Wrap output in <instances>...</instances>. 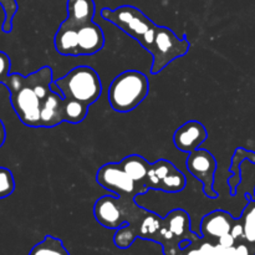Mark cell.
Returning a JSON list of instances; mask_svg holds the SVG:
<instances>
[{
  "mask_svg": "<svg viewBox=\"0 0 255 255\" xmlns=\"http://www.w3.org/2000/svg\"><path fill=\"white\" fill-rule=\"evenodd\" d=\"M101 16L138 41L144 50L151 51L158 25L154 24L141 10L132 5H122L114 10L104 7Z\"/></svg>",
  "mask_w": 255,
  "mask_h": 255,
  "instance_id": "cell-1",
  "label": "cell"
},
{
  "mask_svg": "<svg viewBox=\"0 0 255 255\" xmlns=\"http://www.w3.org/2000/svg\"><path fill=\"white\" fill-rule=\"evenodd\" d=\"M148 92V77L137 70H127L117 75L110 85V106L121 114L131 112L144 101Z\"/></svg>",
  "mask_w": 255,
  "mask_h": 255,
  "instance_id": "cell-2",
  "label": "cell"
},
{
  "mask_svg": "<svg viewBox=\"0 0 255 255\" xmlns=\"http://www.w3.org/2000/svg\"><path fill=\"white\" fill-rule=\"evenodd\" d=\"M148 211L137 206L134 199L104 196L95 202V219L107 229H119L128 223L139 232Z\"/></svg>",
  "mask_w": 255,
  "mask_h": 255,
  "instance_id": "cell-3",
  "label": "cell"
},
{
  "mask_svg": "<svg viewBox=\"0 0 255 255\" xmlns=\"http://www.w3.org/2000/svg\"><path fill=\"white\" fill-rule=\"evenodd\" d=\"M51 87H56L65 99H72L86 106L100 99L102 94V82L96 70L90 66H77L67 72L64 77L52 81Z\"/></svg>",
  "mask_w": 255,
  "mask_h": 255,
  "instance_id": "cell-4",
  "label": "cell"
},
{
  "mask_svg": "<svg viewBox=\"0 0 255 255\" xmlns=\"http://www.w3.org/2000/svg\"><path fill=\"white\" fill-rule=\"evenodd\" d=\"M10 92V102L20 121L27 127L40 128L41 101L35 92L30 75L10 74L4 82Z\"/></svg>",
  "mask_w": 255,
  "mask_h": 255,
  "instance_id": "cell-5",
  "label": "cell"
},
{
  "mask_svg": "<svg viewBox=\"0 0 255 255\" xmlns=\"http://www.w3.org/2000/svg\"><path fill=\"white\" fill-rule=\"evenodd\" d=\"M191 44L187 39H178L173 30L167 26H158L153 45L149 51L152 55L151 74L157 75L178 57L184 56L189 51Z\"/></svg>",
  "mask_w": 255,
  "mask_h": 255,
  "instance_id": "cell-6",
  "label": "cell"
},
{
  "mask_svg": "<svg viewBox=\"0 0 255 255\" xmlns=\"http://www.w3.org/2000/svg\"><path fill=\"white\" fill-rule=\"evenodd\" d=\"M96 182L120 198L134 199L139 194H144L149 191L147 187L141 186L134 179H132L122 169L120 163L104 164L97 171Z\"/></svg>",
  "mask_w": 255,
  "mask_h": 255,
  "instance_id": "cell-7",
  "label": "cell"
},
{
  "mask_svg": "<svg viewBox=\"0 0 255 255\" xmlns=\"http://www.w3.org/2000/svg\"><path fill=\"white\" fill-rule=\"evenodd\" d=\"M186 166L189 173L202 183L206 197L211 199L218 198L219 194L213 188L214 173L217 169V161L213 154L207 149H196L188 153Z\"/></svg>",
  "mask_w": 255,
  "mask_h": 255,
  "instance_id": "cell-8",
  "label": "cell"
},
{
  "mask_svg": "<svg viewBox=\"0 0 255 255\" xmlns=\"http://www.w3.org/2000/svg\"><path fill=\"white\" fill-rule=\"evenodd\" d=\"M208 138V132L203 124L198 121H188L174 131L173 143L177 149L186 153L198 149Z\"/></svg>",
  "mask_w": 255,
  "mask_h": 255,
  "instance_id": "cell-9",
  "label": "cell"
},
{
  "mask_svg": "<svg viewBox=\"0 0 255 255\" xmlns=\"http://www.w3.org/2000/svg\"><path fill=\"white\" fill-rule=\"evenodd\" d=\"M236 219L226 211H213L206 214L201 222V232L204 238H216L231 233Z\"/></svg>",
  "mask_w": 255,
  "mask_h": 255,
  "instance_id": "cell-10",
  "label": "cell"
},
{
  "mask_svg": "<svg viewBox=\"0 0 255 255\" xmlns=\"http://www.w3.org/2000/svg\"><path fill=\"white\" fill-rule=\"evenodd\" d=\"M64 106V96L57 92H50L40 110V128H52L65 122Z\"/></svg>",
  "mask_w": 255,
  "mask_h": 255,
  "instance_id": "cell-11",
  "label": "cell"
},
{
  "mask_svg": "<svg viewBox=\"0 0 255 255\" xmlns=\"http://www.w3.org/2000/svg\"><path fill=\"white\" fill-rule=\"evenodd\" d=\"M67 17L61 22L62 26L70 29H80L87 22L94 21V0H67Z\"/></svg>",
  "mask_w": 255,
  "mask_h": 255,
  "instance_id": "cell-12",
  "label": "cell"
},
{
  "mask_svg": "<svg viewBox=\"0 0 255 255\" xmlns=\"http://www.w3.org/2000/svg\"><path fill=\"white\" fill-rule=\"evenodd\" d=\"M79 35V56L95 55L105 46V35L101 27L94 21L77 29Z\"/></svg>",
  "mask_w": 255,
  "mask_h": 255,
  "instance_id": "cell-13",
  "label": "cell"
},
{
  "mask_svg": "<svg viewBox=\"0 0 255 255\" xmlns=\"http://www.w3.org/2000/svg\"><path fill=\"white\" fill-rule=\"evenodd\" d=\"M163 223L179 242L191 241V237H196L191 232L189 214L183 209H173L169 212L163 219Z\"/></svg>",
  "mask_w": 255,
  "mask_h": 255,
  "instance_id": "cell-14",
  "label": "cell"
},
{
  "mask_svg": "<svg viewBox=\"0 0 255 255\" xmlns=\"http://www.w3.org/2000/svg\"><path fill=\"white\" fill-rule=\"evenodd\" d=\"M122 169L131 177L132 179L137 182L141 186H144L148 188L147 186V178H148L149 169H151L152 163H149L147 159H144L143 157L139 156V154H131V156H127L120 162ZM149 189V188H148Z\"/></svg>",
  "mask_w": 255,
  "mask_h": 255,
  "instance_id": "cell-15",
  "label": "cell"
},
{
  "mask_svg": "<svg viewBox=\"0 0 255 255\" xmlns=\"http://www.w3.org/2000/svg\"><path fill=\"white\" fill-rule=\"evenodd\" d=\"M251 161L252 163L255 164V152L248 151L244 148H237L232 158V166L229 168V172L232 173V177L228 178V184L231 187V196H236L237 188L242 182V172H241V164L243 161Z\"/></svg>",
  "mask_w": 255,
  "mask_h": 255,
  "instance_id": "cell-16",
  "label": "cell"
},
{
  "mask_svg": "<svg viewBox=\"0 0 255 255\" xmlns=\"http://www.w3.org/2000/svg\"><path fill=\"white\" fill-rule=\"evenodd\" d=\"M248 204L244 207L241 216V222L243 224V241L247 242L255 255V199L251 194H246Z\"/></svg>",
  "mask_w": 255,
  "mask_h": 255,
  "instance_id": "cell-17",
  "label": "cell"
},
{
  "mask_svg": "<svg viewBox=\"0 0 255 255\" xmlns=\"http://www.w3.org/2000/svg\"><path fill=\"white\" fill-rule=\"evenodd\" d=\"M186 184L187 181L184 174L179 169H177L173 164L168 173L159 182L158 191L167 192V193H178L186 188Z\"/></svg>",
  "mask_w": 255,
  "mask_h": 255,
  "instance_id": "cell-18",
  "label": "cell"
},
{
  "mask_svg": "<svg viewBox=\"0 0 255 255\" xmlns=\"http://www.w3.org/2000/svg\"><path fill=\"white\" fill-rule=\"evenodd\" d=\"M29 255H70V253L65 248L61 239L46 236L44 241L31 249Z\"/></svg>",
  "mask_w": 255,
  "mask_h": 255,
  "instance_id": "cell-19",
  "label": "cell"
},
{
  "mask_svg": "<svg viewBox=\"0 0 255 255\" xmlns=\"http://www.w3.org/2000/svg\"><path fill=\"white\" fill-rule=\"evenodd\" d=\"M65 122L77 125L81 124L89 114V106L72 99H65Z\"/></svg>",
  "mask_w": 255,
  "mask_h": 255,
  "instance_id": "cell-20",
  "label": "cell"
},
{
  "mask_svg": "<svg viewBox=\"0 0 255 255\" xmlns=\"http://www.w3.org/2000/svg\"><path fill=\"white\" fill-rule=\"evenodd\" d=\"M162 226H163V219L158 214L153 213V212H148L147 216L144 217L143 222H142L138 237L142 239H152V241H154L158 232L161 231Z\"/></svg>",
  "mask_w": 255,
  "mask_h": 255,
  "instance_id": "cell-21",
  "label": "cell"
},
{
  "mask_svg": "<svg viewBox=\"0 0 255 255\" xmlns=\"http://www.w3.org/2000/svg\"><path fill=\"white\" fill-rule=\"evenodd\" d=\"M137 237H138V231L127 223V226H122L121 228L117 229L114 242L119 248L126 249L132 246V243L136 241Z\"/></svg>",
  "mask_w": 255,
  "mask_h": 255,
  "instance_id": "cell-22",
  "label": "cell"
},
{
  "mask_svg": "<svg viewBox=\"0 0 255 255\" xmlns=\"http://www.w3.org/2000/svg\"><path fill=\"white\" fill-rule=\"evenodd\" d=\"M15 181L11 171L0 167V199L6 198L14 192Z\"/></svg>",
  "mask_w": 255,
  "mask_h": 255,
  "instance_id": "cell-23",
  "label": "cell"
},
{
  "mask_svg": "<svg viewBox=\"0 0 255 255\" xmlns=\"http://www.w3.org/2000/svg\"><path fill=\"white\" fill-rule=\"evenodd\" d=\"M0 5L5 12V20L1 29L4 32H10L12 30V19L17 11V2L16 0H0Z\"/></svg>",
  "mask_w": 255,
  "mask_h": 255,
  "instance_id": "cell-24",
  "label": "cell"
},
{
  "mask_svg": "<svg viewBox=\"0 0 255 255\" xmlns=\"http://www.w3.org/2000/svg\"><path fill=\"white\" fill-rule=\"evenodd\" d=\"M10 57L4 51H0V84H4L10 75Z\"/></svg>",
  "mask_w": 255,
  "mask_h": 255,
  "instance_id": "cell-25",
  "label": "cell"
},
{
  "mask_svg": "<svg viewBox=\"0 0 255 255\" xmlns=\"http://www.w3.org/2000/svg\"><path fill=\"white\" fill-rule=\"evenodd\" d=\"M231 234L234 237L236 241H238V239H243L244 231H243V224H242L241 219H236V223H234L233 227H232Z\"/></svg>",
  "mask_w": 255,
  "mask_h": 255,
  "instance_id": "cell-26",
  "label": "cell"
},
{
  "mask_svg": "<svg viewBox=\"0 0 255 255\" xmlns=\"http://www.w3.org/2000/svg\"><path fill=\"white\" fill-rule=\"evenodd\" d=\"M236 239H234V237L232 236L231 233L226 234V236L221 237V238L218 239V244L221 247H223V248H232V247H236Z\"/></svg>",
  "mask_w": 255,
  "mask_h": 255,
  "instance_id": "cell-27",
  "label": "cell"
},
{
  "mask_svg": "<svg viewBox=\"0 0 255 255\" xmlns=\"http://www.w3.org/2000/svg\"><path fill=\"white\" fill-rule=\"evenodd\" d=\"M253 251L251 249V247L246 243H241L236 247V255H252Z\"/></svg>",
  "mask_w": 255,
  "mask_h": 255,
  "instance_id": "cell-28",
  "label": "cell"
},
{
  "mask_svg": "<svg viewBox=\"0 0 255 255\" xmlns=\"http://www.w3.org/2000/svg\"><path fill=\"white\" fill-rule=\"evenodd\" d=\"M5 138H6V131H5L4 124H2V121L0 120V147L4 144Z\"/></svg>",
  "mask_w": 255,
  "mask_h": 255,
  "instance_id": "cell-29",
  "label": "cell"
},
{
  "mask_svg": "<svg viewBox=\"0 0 255 255\" xmlns=\"http://www.w3.org/2000/svg\"><path fill=\"white\" fill-rule=\"evenodd\" d=\"M186 255H199V249H196V251L189 252V253H187Z\"/></svg>",
  "mask_w": 255,
  "mask_h": 255,
  "instance_id": "cell-30",
  "label": "cell"
},
{
  "mask_svg": "<svg viewBox=\"0 0 255 255\" xmlns=\"http://www.w3.org/2000/svg\"><path fill=\"white\" fill-rule=\"evenodd\" d=\"M254 199H255V188H254Z\"/></svg>",
  "mask_w": 255,
  "mask_h": 255,
  "instance_id": "cell-31",
  "label": "cell"
}]
</instances>
